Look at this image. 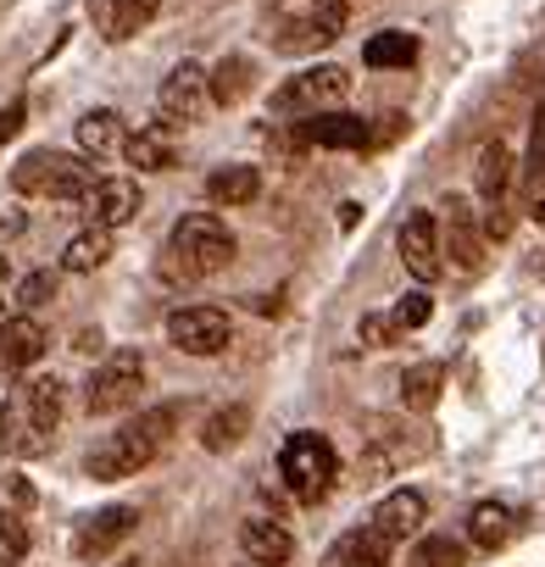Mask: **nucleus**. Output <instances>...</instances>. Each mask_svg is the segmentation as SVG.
Listing matches in <instances>:
<instances>
[{
    "label": "nucleus",
    "mask_w": 545,
    "mask_h": 567,
    "mask_svg": "<svg viewBox=\"0 0 545 567\" xmlns=\"http://www.w3.org/2000/svg\"><path fill=\"white\" fill-rule=\"evenodd\" d=\"M178 417H184V406H178V401L140 412L134 423H123L117 434H106V440H101V445H95V451L84 456V473H90V478H101V484L134 478L140 467H151V462L162 456V445L173 440Z\"/></svg>",
    "instance_id": "nucleus-1"
},
{
    "label": "nucleus",
    "mask_w": 545,
    "mask_h": 567,
    "mask_svg": "<svg viewBox=\"0 0 545 567\" xmlns=\"http://www.w3.org/2000/svg\"><path fill=\"white\" fill-rule=\"evenodd\" d=\"M234 234H228V223L223 217H212V212H189V217H178L173 223V234H167V250H162V272L167 278H212V272H223L228 261H234Z\"/></svg>",
    "instance_id": "nucleus-2"
},
{
    "label": "nucleus",
    "mask_w": 545,
    "mask_h": 567,
    "mask_svg": "<svg viewBox=\"0 0 545 567\" xmlns=\"http://www.w3.org/2000/svg\"><path fill=\"white\" fill-rule=\"evenodd\" d=\"M95 184V167L90 156H73V151H29L18 167H12V189L29 195V200H84V189Z\"/></svg>",
    "instance_id": "nucleus-3"
},
{
    "label": "nucleus",
    "mask_w": 545,
    "mask_h": 567,
    "mask_svg": "<svg viewBox=\"0 0 545 567\" xmlns=\"http://www.w3.org/2000/svg\"><path fill=\"white\" fill-rule=\"evenodd\" d=\"M279 473H285V484H290L301 501H323L329 484L340 478V451H335L323 434L296 429V434L285 440V451H279Z\"/></svg>",
    "instance_id": "nucleus-4"
},
{
    "label": "nucleus",
    "mask_w": 545,
    "mask_h": 567,
    "mask_svg": "<svg viewBox=\"0 0 545 567\" xmlns=\"http://www.w3.org/2000/svg\"><path fill=\"white\" fill-rule=\"evenodd\" d=\"M351 95V73L346 68H301L296 79H285L272 90V112L279 117H312V112H335Z\"/></svg>",
    "instance_id": "nucleus-5"
},
{
    "label": "nucleus",
    "mask_w": 545,
    "mask_h": 567,
    "mask_svg": "<svg viewBox=\"0 0 545 567\" xmlns=\"http://www.w3.org/2000/svg\"><path fill=\"white\" fill-rule=\"evenodd\" d=\"M140 390H145V357H140V351H112V357L90 373L84 406H90L95 417H112V412H128V406L140 401Z\"/></svg>",
    "instance_id": "nucleus-6"
},
{
    "label": "nucleus",
    "mask_w": 545,
    "mask_h": 567,
    "mask_svg": "<svg viewBox=\"0 0 545 567\" xmlns=\"http://www.w3.org/2000/svg\"><path fill=\"white\" fill-rule=\"evenodd\" d=\"M351 23V0H318V7H307L301 18L285 23L279 34V51L285 56H312V51H329Z\"/></svg>",
    "instance_id": "nucleus-7"
},
{
    "label": "nucleus",
    "mask_w": 545,
    "mask_h": 567,
    "mask_svg": "<svg viewBox=\"0 0 545 567\" xmlns=\"http://www.w3.org/2000/svg\"><path fill=\"white\" fill-rule=\"evenodd\" d=\"M206 106H212V95H206V68H200V62H178V68L162 79V90H156V112H162L167 128L200 123Z\"/></svg>",
    "instance_id": "nucleus-8"
},
{
    "label": "nucleus",
    "mask_w": 545,
    "mask_h": 567,
    "mask_svg": "<svg viewBox=\"0 0 545 567\" xmlns=\"http://www.w3.org/2000/svg\"><path fill=\"white\" fill-rule=\"evenodd\" d=\"M434 223H440V256H451L456 272H479V267H484V234H479V223H473L467 195H445Z\"/></svg>",
    "instance_id": "nucleus-9"
},
{
    "label": "nucleus",
    "mask_w": 545,
    "mask_h": 567,
    "mask_svg": "<svg viewBox=\"0 0 545 567\" xmlns=\"http://www.w3.org/2000/svg\"><path fill=\"white\" fill-rule=\"evenodd\" d=\"M228 312H217V307H178L173 318H167V340L184 351V357H217V351H228Z\"/></svg>",
    "instance_id": "nucleus-10"
},
{
    "label": "nucleus",
    "mask_w": 545,
    "mask_h": 567,
    "mask_svg": "<svg viewBox=\"0 0 545 567\" xmlns=\"http://www.w3.org/2000/svg\"><path fill=\"white\" fill-rule=\"evenodd\" d=\"M395 250H401V261H407V272H412L418 284H434V278L445 272V261H440V223H434V212H412V217L401 223V234H395Z\"/></svg>",
    "instance_id": "nucleus-11"
},
{
    "label": "nucleus",
    "mask_w": 545,
    "mask_h": 567,
    "mask_svg": "<svg viewBox=\"0 0 545 567\" xmlns=\"http://www.w3.org/2000/svg\"><path fill=\"white\" fill-rule=\"evenodd\" d=\"M140 206H145V195H140L134 178H95V184L84 189V212H90V223H101V228L134 223Z\"/></svg>",
    "instance_id": "nucleus-12"
},
{
    "label": "nucleus",
    "mask_w": 545,
    "mask_h": 567,
    "mask_svg": "<svg viewBox=\"0 0 545 567\" xmlns=\"http://www.w3.org/2000/svg\"><path fill=\"white\" fill-rule=\"evenodd\" d=\"M301 145H318V151H368L373 145V128L351 112H312L301 123Z\"/></svg>",
    "instance_id": "nucleus-13"
},
{
    "label": "nucleus",
    "mask_w": 545,
    "mask_h": 567,
    "mask_svg": "<svg viewBox=\"0 0 545 567\" xmlns=\"http://www.w3.org/2000/svg\"><path fill=\"white\" fill-rule=\"evenodd\" d=\"M368 523H373L384 539H395V545H401V539L423 534V523H429V495L401 484V489H390V495L373 506V517H368Z\"/></svg>",
    "instance_id": "nucleus-14"
},
{
    "label": "nucleus",
    "mask_w": 545,
    "mask_h": 567,
    "mask_svg": "<svg viewBox=\"0 0 545 567\" xmlns=\"http://www.w3.org/2000/svg\"><path fill=\"white\" fill-rule=\"evenodd\" d=\"M134 523H140V512H134V506H101V512H90V517L79 523L73 550H79V556H106L117 539H128V534H134Z\"/></svg>",
    "instance_id": "nucleus-15"
},
{
    "label": "nucleus",
    "mask_w": 545,
    "mask_h": 567,
    "mask_svg": "<svg viewBox=\"0 0 545 567\" xmlns=\"http://www.w3.org/2000/svg\"><path fill=\"white\" fill-rule=\"evenodd\" d=\"M239 550L256 561V567H285L296 556V539L279 517H245L239 523Z\"/></svg>",
    "instance_id": "nucleus-16"
},
{
    "label": "nucleus",
    "mask_w": 545,
    "mask_h": 567,
    "mask_svg": "<svg viewBox=\"0 0 545 567\" xmlns=\"http://www.w3.org/2000/svg\"><path fill=\"white\" fill-rule=\"evenodd\" d=\"M45 351H51V334H45L40 318L12 312L7 323H0V368H34Z\"/></svg>",
    "instance_id": "nucleus-17"
},
{
    "label": "nucleus",
    "mask_w": 545,
    "mask_h": 567,
    "mask_svg": "<svg viewBox=\"0 0 545 567\" xmlns=\"http://www.w3.org/2000/svg\"><path fill=\"white\" fill-rule=\"evenodd\" d=\"M390 556H395V539H384L373 523L351 528V534L335 545V567H390Z\"/></svg>",
    "instance_id": "nucleus-18"
},
{
    "label": "nucleus",
    "mask_w": 545,
    "mask_h": 567,
    "mask_svg": "<svg viewBox=\"0 0 545 567\" xmlns=\"http://www.w3.org/2000/svg\"><path fill=\"white\" fill-rule=\"evenodd\" d=\"M156 12H162V0H101V34H106L112 45H123V40H134Z\"/></svg>",
    "instance_id": "nucleus-19"
},
{
    "label": "nucleus",
    "mask_w": 545,
    "mask_h": 567,
    "mask_svg": "<svg viewBox=\"0 0 545 567\" xmlns=\"http://www.w3.org/2000/svg\"><path fill=\"white\" fill-rule=\"evenodd\" d=\"M123 156H128V167H140V173H167V167L178 162V151H173V128L162 123V128H140V134H128V140H123Z\"/></svg>",
    "instance_id": "nucleus-20"
},
{
    "label": "nucleus",
    "mask_w": 545,
    "mask_h": 567,
    "mask_svg": "<svg viewBox=\"0 0 545 567\" xmlns=\"http://www.w3.org/2000/svg\"><path fill=\"white\" fill-rule=\"evenodd\" d=\"M112 228H101V223H90V228H79L68 245H62V272H95V267H106L112 261Z\"/></svg>",
    "instance_id": "nucleus-21"
},
{
    "label": "nucleus",
    "mask_w": 545,
    "mask_h": 567,
    "mask_svg": "<svg viewBox=\"0 0 545 567\" xmlns=\"http://www.w3.org/2000/svg\"><path fill=\"white\" fill-rule=\"evenodd\" d=\"M123 140H128V128L112 106H95V112L79 117V151L84 156H112V151H123Z\"/></svg>",
    "instance_id": "nucleus-22"
},
{
    "label": "nucleus",
    "mask_w": 545,
    "mask_h": 567,
    "mask_svg": "<svg viewBox=\"0 0 545 567\" xmlns=\"http://www.w3.org/2000/svg\"><path fill=\"white\" fill-rule=\"evenodd\" d=\"M256 195H261V173L245 167V162L217 167V173L206 178V200H212V206H250Z\"/></svg>",
    "instance_id": "nucleus-23"
},
{
    "label": "nucleus",
    "mask_w": 545,
    "mask_h": 567,
    "mask_svg": "<svg viewBox=\"0 0 545 567\" xmlns=\"http://www.w3.org/2000/svg\"><path fill=\"white\" fill-rule=\"evenodd\" d=\"M473 178H479L484 206H501V200H506V189H512V151H506L501 140H495V145H484V151H479Z\"/></svg>",
    "instance_id": "nucleus-24"
},
{
    "label": "nucleus",
    "mask_w": 545,
    "mask_h": 567,
    "mask_svg": "<svg viewBox=\"0 0 545 567\" xmlns=\"http://www.w3.org/2000/svg\"><path fill=\"white\" fill-rule=\"evenodd\" d=\"M62 379H29V390H23V423H34V429H45V434H56V423H62Z\"/></svg>",
    "instance_id": "nucleus-25"
},
{
    "label": "nucleus",
    "mask_w": 545,
    "mask_h": 567,
    "mask_svg": "<svg viewBox=\"0 0 545 567\" xmlns=\"http://www.w3.org/2000/svg\"><path fill=\"white\" fill-rule=\"evenodd\" d=\"M250 434V406L245 401H234V406H223V412H212L206 423H200V445L217 456V451H234L239 440Z\"/></svg>",
    "instance_id": "nucleus-26"
},
{
    "label": "nucleus",
    "mask_w": 545,
    "mask_h": 567,
    "mask_svg": "<svg viewBox=\"0 0 545 567\" xmlns=\"http://www.w3.org/2000/svg\"><path fill=\"white\" fill-rule=\"evenodd\" d=\"M440 390H445V362H418L401 373V406L412 412H434Z\"/></svg>",
    "instance_id": "nucleus-27"
},
{
    "label": "nucleus",
    "mask_w": 545,
    "mask_h": 567,
    "mask_svg": "<svg viewBox=\"0 0 545 567\" xmlns=\"http://www.w3.org/2000/svg\"><path fill=\"white\" fill-rule=\"evenodd\" d=\"M467 539H473L479 550H501V545L512 539V512H506L501 501H479V506L467 512Z\"/></svg>",
    "instance_id": "nucleus-28"
},
{
    "label": "nucleus",
    "mask_w": 545,
    "mask_h": 567,
    "mask_svg": "<svg viewBox=\"0 0 545 567\" xmlns=\"http://www.w3.org/2000/svg\"><path fill=\"white\" fill-rule=\"evenodd\" d=\"M362 62H368V68H412V62H418V34H401V29L373 34V40L362 45Z\"/></svg>",
    "instance_id": "nucleus-29"
},
{
    "label": "nucleus",
    "mask_w": 545,
    "mask_h": 567,
    "mask_svg": "<svg viewBox=\"0 0 545 567\" xmlns=\"http://www.w3.org/2000/svg\"><path fill=\"white\" fill-rule=\"evenodd\" d=\"M245 90H250V62H245V56H223V62L206 73V95H212L217 106L245 101Z\"/></svg>",
    "instance_id": "nucleus-30"
},
{
    "label": "nucleus",
    "mask_w": 545,
    "mask_h": 567,
    "mask_svg": "<svg viewBox=\"0 0 545 567\" xmlns=\"http://www.w3.org/2000/svg\"><path fill=\"white\" fill-rule=\"evenodd\" d=\"M407 567H467V545L451 534H423L407 556Z\"/></svg>",
    "instance_id": "nucleus-31"
},
{
    "label": "nucleus",
    "mask_w": 545,
    "mask_h": 567,
    "mask_svg": "<svg viewBox=\"0 0 545 567\" xmlns=\"http://www.w3.org/2000/svg\"><path fill=\"white\" fill-rule=\"evenodd\" d=\"M45 301H56V272L51 267H40L18 284V312H40Z\"/></svg>",
    "instance_id": "nucleus-32"
},
{
    "label": "nucleus",
    "mask_w": 545,
    "mask_h": 567,
    "mask_svg": "<svg viewBox=\"0 0 545 567\" xmlns=\"http://www.w3.org/2000/svg\"><path fill=\"white\" fill-rule=\"evenodd\" d=\"M429 312H434V301H429V296L418 290V296H401V301H395L390 323H395V329L407 334V329H423V323H429Z\"/></svg>",
    "instance_id": "nucleus-33"
},
{
    "label": "nucleus",
    "mask_w": 545,
    "mask_h": 567,
    "mask_svg": "<svg viewBox=\"0 0 545 567\" xmlns=\"http://www.w3.org/2000/svg\"><path fill=\"white\" fill-rule=\"evenodd\" d=\"M523 167H528V178L539 184L545 178V106L534 112V123H528V151H523Z\"/></svg>",
    "instance_id": "nucleus-34"
},
{
    "label": "nucleus",
    "mask_w": 545,
    "mask_h": 567,
    "mask_svg": "<svg viewBox=\"0 0 545 567\" xmlns=\"http://www.w3.org/2000/svg\"><path fill=\"white\" fill-rule=\"evenodd\" d=\"M0 550H7V556H29V523H23V512H0Z\"/></svg>",
    "instance_id": "nucleus-35"
},
{
    "label": "nucleus",
    "mask_w": 545,
    "mask_h": 567,
    "mask_svg": "<svg viewBox=\"0 0 545 567\" xmlns=\"http://www.w3.org/2000/svg\"><path fill=\"white\" fill-rule=\"evenodd\" d=\"M357 334H362V346H368V351H384V346H395V334H401V329H395L384 312H368Z\"/></svg>",
    "instance_id": "nucleus-36"
},
{
    "label": "nucleus",
    "mask_w": 545,
    "mask_h": 567,
    "mask_svg": "<svg viewBox=\"0 0 545 567\" xmlns=\"http://www.w3.org/2000/svg\"><path fill=\"white\" fill-rule=\"evenodd\" d=\"M7 451H18V456H40V451H51V434L34 429V423H18V429L7 434Z\"/></svg>",
    "instance_id": "nucleus-37"
},
{
    "label": "nucleus",
    "mask_w": 545,
    "mask_h": 567,
    "mask_svg": "<svg viewBox=\"0 0 545 567\" xmlns=\"http://www.w3.org/2000/svg\"><path fill=\"white\" fill-rule=\"evenodd\" d=\"M23 117H29V106L23 101H12V106H0V145H7L18 128H23Z\"/></svg>",
    "instance_id": "nucleus-38"
},
{
    "label": "nucleus",
    "mask_w": 545,
    "mask_h": 567,
    "mask_svg": "<svg viewBox=\"0 0 545 567\" xmlns=\"http://www.w3.org/2000/svg\"><path fill=\"white\" fill-rule=\"evenodd\" d=\"M534 223H545V178L534 184Z\"/></svg>",
    "instance_id": "nucleus-39"
},
{
    "label": "nucleus",
    "mask_w": 545,
    "mask_h": 567,
    "mask_svg": "<svg viewBox=\"0 0 545 567\" xmlns=\"http://www.w3.org/2000/svg\"><path fill=\"white\" fill-rule=\"evenodd\" d=\"M0 567H18V556H7V550H0Z\"/></svg>",
    "instance_id": "nucleus-40"
},
{
    "label": "nucleus",
    "mask_w": 545,
    "mask_h": 567,
    "mask_svg": "<svg viewBox=\"0 0 545 567\" xmlns=\"http://www.w3.org/2000/svg\"><path fill=\"white\" fill-rule=\"evenodd\" d=\"M7 318H12V307H7V301H0V323H7Z\"/></svg>",
    "instance_id": "nucleus-41"
},
{
    "label": "nucleus",
    "mask_w": 545,
    "mask_h": 567,
    "mask_svg": "<svg viewBox=\"0 0 545 567\" xmlns=\"http://www.w3.org/2000/svg\"><path fill=\"white\" fill-rule=\"evenodd\" d=\"M539 278H545V261H539Z\"/></svg>",
    "instance_id": "nucleus-42"
}]
</instances>
